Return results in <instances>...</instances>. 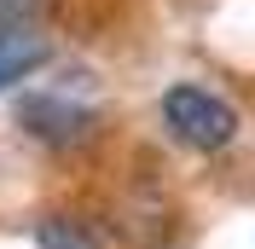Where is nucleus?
Segmentation results:
<instances>
[{
    "label": "nucleus",
    "instance_id": "f257e3e1",
    "mask_svg": "<svg viewBox=\"0 0 255 249\" xmlns=\"http://www.w3.org/2000/svg\"><path fill=\"white\" fill-rule=\"evenodd\" d=\"M162 122L191 151H226L238 139V110L209 87H168L162 93Z\"/></svg>",
    "mask_w": 255,
    "mask_h": 249
},
{
    "label": "nucleus",
    "instance_id": "f03ea898",
    "mask_svg": "<svg viewBox=\"0 0 255 249\" xmlns=\"http://www.w3.org/2000/svg\"><path fill=\"white\" fill-rule=\"evenodd\" d=\"M17 122L29 127L41 145L70 151V145H87V139L99 133V110L70 105L64 93H29V99H23V110H17Z\"/></svg>",
    "mask_w": 255,
    "mask_h": 249
},
{
    "label": "nucleus",
    "instance_id": "7ed1b4c3",
    "mask_svg": "<svg viewBox=\"0 0 255 249\" xmlns=\"http://www.w3.org/2000/svg\"><path fill=\"white\" fill-rule=\"evenodd\" d=\"M41 64H47V41L35 29H0V87L29 81Z\"/></svg>",
    "mask_w": 255,
    "mask_h": 249
},
{
    "label": "nucleus",
    "instance_id": "20e7f679",
    "mask_svg": "<svg viewBox=\"0 0 255 249\" xmlns=\"http://www.w3.org/2000/svg\"><path fill=\"white\" fill-rule=\"evenodd\" d=\"M35 244H41V249H99V244H93V232H87L81 220H64V215L41 220V232H35Z\"/></svg>",
    "mask_w": 255,
    "mask_h": 249
},
{
    "label": "nucleus",
    "instance_id": "39448f33",
    "mask_svg": "<svg viewBox=\"0 0 255 249\" xmlns=\"http://www.w3.org/2000/svg\"><path fill=\"white\" fill-rule=\"evenodd\" d=\"M47 0H0V29H23L29 17H41Z\"/></svg>",
    "mask_w": 255,
    "mask_h": 249
}]
</instances>
